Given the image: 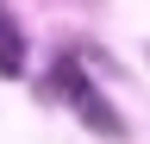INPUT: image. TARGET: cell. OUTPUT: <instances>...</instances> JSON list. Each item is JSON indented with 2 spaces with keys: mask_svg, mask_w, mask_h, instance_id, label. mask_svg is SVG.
Segmentation results:
<instances>
[{
  "mask_svg": "<svg viewBox=\"0 0 150 144\" xmlns=\"http://www.w3.org/2000/svg\"><path fill=\"white\" fill-rule=\"evenodd\" d=\"M19 69H25V31H19V19L0 0V75H19Z\"/></svg>",
  "mask_w": 150,
  "mask_h": 144,
  "instance_id": "1",
  "label": "cell"
}]
</instances>
